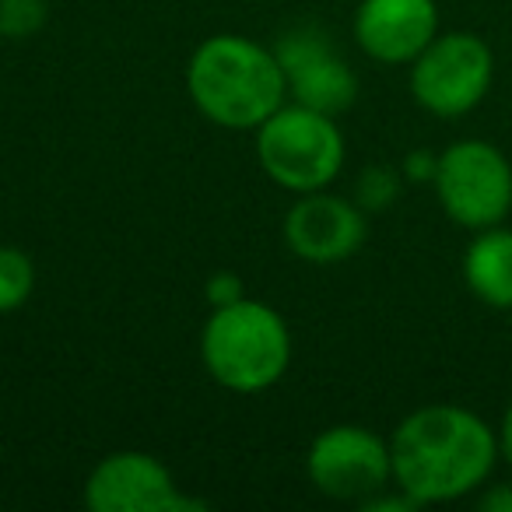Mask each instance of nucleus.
Segmentation results:
<instances>
[{
  "mask_svg": "<svg viewBox=\"0 0 512 512\" xmlns=\"http://www.w3.org/2000/svg\"><path fill=\"white\" fill-rule=\"evenodd\" d=\"M393 484L418 505L456 502L488 484L498 456V432L460 404H425L390 435Z\"/></svg>",
  "mask_w": 512,
  "mask_h": 512,
  "instance_id": "1",
  "label": "nucleus"
},
{
  "mask_svg": "<svg viewBox=\"0 0 512 512\" xmlns=\"http://www.w3.org/2000/svg\"><path fill=\"white\" fill-rule=\"evenodd\" d=\"M186 92L197 113L214 127L256 130L288 102V81L274 46L221 32L190 53Z\"/></svg>",
  "mask_w": 512,
  "mask_h": 512,
  "instance_id": "2",
  "label": "nucleus"
},
{
  "mask_svg": "<svg viewBox=\"0 0 512 512\" xmlns=\"http://www.w3.org/2000/svg\"><path fill=\"white\" fill-rule=\"evenodd\" d=\"M207 376L232 393H264L292 365V330L285 316L260 299L211 309L200 330Z\"/></svg>",
  "mask_w": 512,
  "mask_h": 512,
  "instance_id": "3",
  "label": "nucleus"
},
{
  "mask_svg": "<svg viewBox=\"0 0 512 512\" xmlns=\"http://www.w3.org/2000/svg\"><path fill=\"white\" fill-rule=\"evenodd\" d=\"M256 134V162L274 186L288 193L327 190L344 169L348 144L337 116L316 113L288 99L278 113L267 116Z\"/></svg>",
  "mask_w": 512,
  "mask_h": 512,
  "instance_id": "4",
  "label": "nucleus"
},
{
  "mask_svg": "<svg viewBox=\"0 0 512 512\" xmlns=\"http://www.w3.org/2000/svg\"><path fill=\"white\" fill-rule=\"evenodd\" d=\"M432 186L446 218L470 232L502 225L512 211V162L481 137H463L439 151Z\"/></svg>",
  "mask_w": 512,
  "mask_h": 512,
  "instance_id": "5",
  "label": "nucleus"
},
{
  "mask_svg": "<svg viewBox=\"0 0 512 512\" xmlns=\"http://www.w3.org/2000/svg\"><path fill=\"white\" fill-rule=\"evenodd\" d=\"M495 81V53L474 32H439L411 64V95L425 113L460 120L474 113Z\"/></svg>",
  "mask_w": 512,
  "mask_h": 512,
  "instance_id": "6",
  "label": "nucleus"
},
{
  "mask_svg": "<svg viewBox=\"0 0 512 512\" xmlns=\"http://www.w3.org/2000/svg\"><path fill=\"white\" fill-rule=\"evenodd\" d=\"M306 474L320 495L365 502L393 484L390 439L365 425H330L309 442Z\"/></svg>",
  "mask_w": 512,
  "mask_h": 512,
  "instance_id": "7",
  "label": "nucleus"
},
{
  "mask_svg": "<svg viewBox=\"0 0 512 512\" xmlns=\"http://www.w3.org/2000/svg\"><path fill=\"white\" fill-rule=\"evenodd\" d=\"M85 505L92 512H204L207 502L179 491L172 470L141 449H116L88 470Z\"/></svg>",
  "mask_w": 512,
  "mask_h": 512,
  "instance_id": "8",
  "label": "nucleus"
},
{
  "mask_svg": "<svg viewBox=\"0 0 512 512\" xmlns=\"http://www.w3.org/2000/svg\"><path fill=\"white\" fill-rule=\"evenodd\" d=\"M274 57L285 71L292 102L327 116H341L355 106L358 74L351 71L348 60L337 53V46L316 25L288 29L274 43Z\"/></svg>",
  "mask_w": 512,
  "mask_h": 512,
  "instance_id": "9",
  "label": "nucleus"
},
{
  "mask_svg": "<svg viewBox=\"0 0 512 512\" xmlns=\"http://www.w3.org/2000/svg\"><path fill=\"white\" fill-rule=\"evenodd\" d=\"M369 239V214L351 197L327 190L299 193L285 214V246L313 267L344 264Z\"/></svg>",
  "mask_w": 512,
  "mask_h": 512,
  "instance_id": "10",
  "label": "nucleus"
},
{
  "mask_svg": "<svg viewBox=\"0 0 512 512\" xmlns=\"http://www.w3.org/2000/svg\"><path fill=\"white\" fill-rule=\"evenodd\" d=\"M355 43L376 64L411 67L439 36L435 0H362L355 8Z\"/></svg>",
  "mask_w": 512,
  "mask_h": 512,
  "instance_id": "11",
  "label": "nucleus"
},
{
  "mask_svg": "<svg viewBox=\"0 0 512 512\" xmlns=\"http://www.w3.org/2000/svg\"><path fill=\"white\" fill-rule=\"evenodd\" d=\"M463 281L477 302L512 309V228L491 225L470 239L463 253Z\"/></svg>",
  "mask_w": 512,
  "mask_h": 512,
  "instance_id": "12",
  "label": "nucleus"
},
{
  "mask_svg": "<svg viewBox=\"0 0 512 512\" xmlns=\"http://www.w3.org/2000/svg\"><path fill=\"white\" fill-rule=\"evenodd\" d=\"M36 292V264L18 246H0V316L15 313Z\"/></svg>",
  "mask_w": 512,
  "mask_h": 512,
  "instance_id": "13",
  "label": "nucleus"
},
{
  "mask_svg": "<svg viewBox=\"0 0 512 512\" xmlns=\"http://www.w3.org/2000/svg\"><path fill=\"white\" fill-rule=\"evenodd\" d=\"M400 190H404V172H400V165L397 169H393V165H365L351 200H355L365 214H376L397 204Z\"/></svg>",
  "mask_w": 512,
  "mask_h": 512,
  "instance_id": "14",
  "label": "nucleus"
},
{
  "mask_svg": "<svg viewBox=\"0 0 512 512\" xmlns=\"http://www.w3.org/2000/svg\"><path fill=\"white\" fill-rule=\"evenodd\" d=\"M50 22L46 0H0V39H32Z\"/></svg>",
  "mask_w": 512,
  "mask_h": 512,
  "instance_id": "15",
  "label": "nucleus"
},
{
  "mask_svg": "<svg viewBox=\"0 0 512 512\" xmlns=\"http://www.w3.org/2000/svg\"><path fill=\"white\" fill-rule=\"evenodd\" d=\"M435 169H439V155H435V151H428V148L407 151L404 162H400V172H404V183H428V186H432Z\"/></svg>",
  "mask_w": 512,
  "mask_h": 512,
  "instance_id": "16",
  "label": "nucleus"
},
{
  "mask_svg": "<svg viewBox=\"0 0 512 512\" xmlns=\"http://www.w3.org/2000/svg\"><path fill=\"white\" fill-rule=\"evenodd\" d=\"M239 299H246L239 274H232V271L211 274V281H207V302H211V309L232 306V302H239Z\"/></svg>",
  "mask_w": 512,
  "mask_h": 512,
  "instance_id": "17",
  "label": "nucleus"
},
{
  "mask_svg": "<svg viewBox=\"0 0 512 512\" xmlns=\"http://www.w3.org/2000/svg\"><path fill=\"white\" fill-rule=\"evenodd\" d=\"M481 509L488 512H512V484H498L481 498Z\"/></svg>",
  "mask_w": 512,
  "mask_h": 512,
  "instance_id": "18",
  "label": "nucleus"
},
{
  "mask_svg": "<svg viewBox=\"0 0 512 512\" xmlns=\"http://www.w3.org/2000/svg\"><path fill=\"white\" fill-rule=\"evenodd\" d=\"M498 449H502L505 463L512 467V400H509V407H505V414H502V425H498Z\"/></svg>",
  "mask_w": 512,
  "mask_h": 512,
  "instance_id": "19",
  "label": "nucleus"
}]
</instances>
